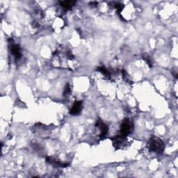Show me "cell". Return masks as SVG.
<instances>
[{
    "mask_svg": "<svg viewBox=\"0 0 178 178\" xmlns=\"http://www.w3.org/2000/svg\"><path fill=\"white\" fill-rule=\"evenodd\" d=\"M148 148L150 150L154 152L157 154H161L163 153L165 145L162 140L156 136H152L150 139L148 143Z\"/></svg>",
    "mask_w": 178,
    "mask_h": 178,
    "instance_id": "6da1fadb",
    "label": "cell"
},
{
    "mask_svg": "<svg viewBox=\"0 0 178 178\" xmlns=\"http://www.w3.org/2000/svg\"><path fill=\"white\" fill-rule=\"evenodd\" d=\"M8 43L9 49H10L11 54H13V56L15 57V60H19V59H20L22 57V53L20 46L17 44H15V42L13 41V40L11 38L8 39Z\"/></svg>",
    "mask_w": 178,
    "mask_h": 178,
    "instance_id": "3957f363",
    "label": "cell"
},
{
    "mask_svg": "<svg viewBox=\"0 0 178 178\" xmlns=\"http://www.w3.org/2000/svg\"><path fill=\"white\" fill-rule=\"evenodd\" d=\"M125 139H126V137L121 135V134L115 136L114 138L112 139V140H113V142H114V145L115 147H116L117 148H119L123 144V143L125 141Z\"/></svg>",
    "mask_w": 178,
    "mask_h": 178,
    "instance_id": "52a82bcc",
    "label": "cell"
},
{
    "mask_svg": "<svg viewBox=\"0 0 178 178\" xmlns=\"http://www.w3.org/2000/svg\"><path fill=\"white\" fill-rule=\"evenodd\" d=\"M46 161L48 163L51 164L56 167H61V168H66L70 164L68 163H62L61 161L57 160V159L53 158L51 157H48L46 158Z\"/></svg>",
    "mask_w": 178,
    "mask_h": 178,
    "instance_id": "5b68a950",
    "label": "cell"
},
{
    "mask_svg": "<svg viewBox=\"0 0 178 178\" xmlns=\"http://www.w3.org/2000/svg\"><path fill=\"white\" fill-rule=\"evenodd\" d=\"M134 130V124L132 121L129 119H125L122 122L121 126H120V134L124 136H127L129 135L130 133Z\"/></svg>",
    "mask_w": 178,
    "mask_h": 178,
    "instance_id": "7a4b0ae2",
    "label": "cell"
},
{
    "mask_svg": "<svg viewBox=\"0 0 178 178\" xmlns=\"http://www.w3.org/2000/svg\"><path fill=\"white\" fill-rule=\"evenodd\" d=\"M59 4H60L61 7H63L65 9H70L73 6L76 4L75 1H62L59 2Z\"/></svg>",
    "mask_w": 178,
    "mask_h": 178,
    "instance_id": "ba28073f",
    "label": "cell"
},
{
    "mask_svg": "<svg viewBox=\"0 0 178 178\" xmlns=\"http://www.w3.org/2000/svg\"><path fill=\"white\" fill-rule=\"evenodd\" d=\"M89 5H90V6H92V7H97V5H98V3L95 2H92L90 3Z\"/></svg>",
    "mask_w": 178,
    "mask_h": 178,
    "instance_id": "4fadbf2b",
    "label": "cell"
},
{
    "mask_svg": "<svg viewBox=\"0 0 178 178\" xmlns=\"http://www.w3.org/2000/svg\"><path fill=\"white\" fill-rule=\"evenodd\" d=\"M71 92V89H70V84H67L66 86H65V88L64 89V96H66L68 95Z\"/></svg>",
    "mask_w": 178,
    "mask_h": 178,
    "instance_id": "8fae6325",
    "label": "cell"
},
{
    "mask_svg": "<svg viewBox=\"0 0 178 178\" xmlns=\"http://www.w3.org/2000/svg\"><path fill=\"white\" fill-rule=\"evenodd\" d=\"M143 59H144V61H145L147 64L149 65V67L152 68V61H151L150 58L149 57V56L145 54V55L143 56Z\"/></svg>",
    "mask_w": 178,
    "mask_h": 178,
    "instance_id": "30bf717a",
    "label": "cell"
},
{
    "mask_svg": "<svg viewBox=\"0 0 178 178\" xmlns=\"http://www.w3.org/2000/svg\"><path fill=\"white\" fill-rule=\"evenodd\" d=\"M97 70L99 71V72H100L101 73H102V74H104V75H105L106 77H110L111 73H110V72H109L104 66L98 67V69H97Z\"/></svg>",
    "mask_w": 178,
    "mask_h": 178,
    "instance_id": "9c48e42d",
    "label": "cell"
},
{
    "mask_svg": "<svg viewBox=\"0 0 178 178\" xmlns=\"http://www.w3.org/2000/svg\"><path fill=\"white\" fill-rule=\"evenodd\" d=\"M114 7L117 9L118 13L120 14V13L122 11V10H123V8H124V6L122 4H120V3H116V4H115Z\"/></svg>",
    "mask_w": 178,
    "mask_h": 178,
    "instance_id": "7c38bea8",
    "label": "cell"
},
{
    "mask_svg": "<svg viewBox=\"0 0 178 178\" xmlns=\"http://www.w3.org/2000/svg\"><path fill=\"white\" fill-rule=\"evenodd\" d=\"M82 108H83L82 102L77 101L74 103L73 106L72 107L70 111V114L73 115H77L78 114H79L82 110Z\"/></svg>",
    "mask_w": 178,
    "mask_h": 178,
    "instance_id": "8992f818",
    "label": "cell"
},
{
    "mask_svg": "<svg viewBox=\"0 0 178 178\" xmlns=\"http://www.w3.org/2000/svg\"><path fill=\"white\" fill-rule=\"evenodd\" d=\"M95 126L97 127H98L99 130H100V137L101 138H103V137L106 136L107 135V133H108V131H109V127L106 125L105 123H104V122H103L101 119H98V120L96 121V123H95Z\"/></svg>",
    "mask_w": 178,
    "mask_h": 178,
    "instance_id": "277c9868",
    "label": "cell"
}]
</instances>
